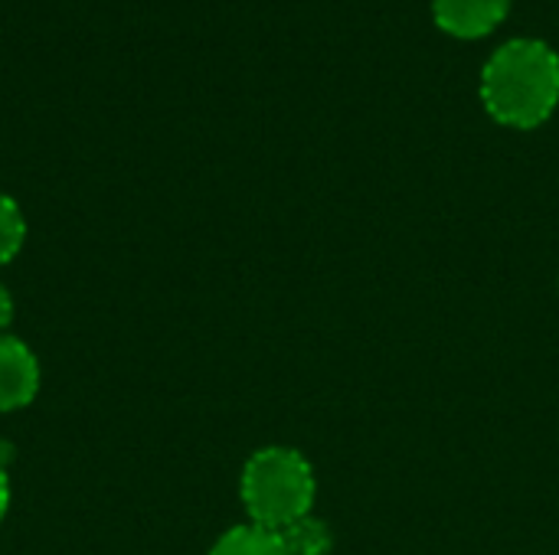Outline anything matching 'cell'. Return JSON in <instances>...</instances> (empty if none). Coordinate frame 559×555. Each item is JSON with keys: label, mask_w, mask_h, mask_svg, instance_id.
I'll return each mask as SVG.
<instances>
[{"label": "cell", "mask_w": 559, "mask_h": 555, "mask_svg": "<svg viewBox=\"0 0 559 555\" xmlns=\"http://www.w3.org/2000/svg\"><path fill=\"white\" fill-rule=\"evenodd\" d=\"M481 101L504 128H537L559 105V56L544 39H511L481 69Z\"/></svg>", "instance_id": "1"}, {"label": "cell", "mask_w": 559, "mask_h": 555, "mask_svg": "<svg viewBox=\"0 0 559 555\" xmlns=\"http://www.w3.org/2000/svg\"><path fill=\"white\" fill-rule=\"evenodd\" d=\"M246 514L262 530H285L288 523L311 514L318 484L305 455L295 448H262L242 468L239 484Z\"/></svg>", "instance_id": "2"}, {"label": "cell", "mask_w": 559, "mask_h": 555, "mask_svg": "<svg viewBox=\"0 0 559 555\" xmlns=\"http://www.w3.org/2000/svg\"><path fill=\"white\" fill-rule=\"evenodd\" d=\"M514 0H432L436 26L459 39H481L501 26Z\"/></svg>", "instance_id": "3"}, {"label": "cell", "mask_w": 559, "mask_h": 555, "mask_svg": "<svg viewBox=\"0 0 559 555\" xmlns=\"http://www.w3.org/2000/svg\"><path fill=\"white\" fill-rule=\"evenodd\" d=\"M36 389H39V363L33 350L16 337L0 334V412L29 406Z\"/></svg>", "instance_id": "4"}, {"label": "cell", "mask_w": 559, "mask_h": 555, "mask_svg": "<svg viewBox=\"0 0 559 555\" xmlns=\"http://www.w3.org/2000/svg\"><path fill=\"white\" fill-rule=\"evenodd\" d=\"M278 540H282L285 555H331V550H334L331 527L311 514L288 523L285 530H278Z\"/></svg>", "instance_id": "5"}, {"label": "cell", "mask_w": 559, "mask_h": 555, "mask_svg": "<svg viewBox=\"0 0 559 555\" xmlns=\"http://www.w3.org/2000/svg\"><path fill=\"white\" fill-rule=\"evenodd\" d=\"M210 555H285V550H282L278 533L249 523V527H233V530H226V533L216 540V546L210 550Z\"/></svg>", "instance_id": "6"}, {"label": "cell", "mask_w": 559, "mask_h": 555, "mask_svg": "<svg viewBox=\"0 0 559 555\" xmlns=\"http://www.w3.org/2000/svg\"><path fill=\"white\" fill-rule=\"evenodd\" d=\"M23 239H26V219L20 206L7 193H0V265H7L23 249Z\"/></svg>", "instance_id": "7"}, {"label": "cell", "mask_w": 559, "mask_h": 555, "mask_svg": "<svg viewBox=\"0 0 559 555\" xmlns=\"http://www.w3.org/2000/svg\"><path fill=\"white\" fill-rule=\"evenodd\" d=\"M10 321H13V298H10V291L0 285V334L10 327Z\"/></svg>", "instance_id": "8"}, {"label": "cell", "mask_w": 559, "mask_h": 555, "mask_svg": "<svg viewBox=\"0 0 559 555\" xmlns=\"http://www.w3.org/2000/svg\"><path fill=\"white\" fill-rule=\"evenodd\" d=\"M7 507H10V481H7V471L0 464V520L7 517Z\"/></svg>", "instance_id": "9"}]
</instances>
